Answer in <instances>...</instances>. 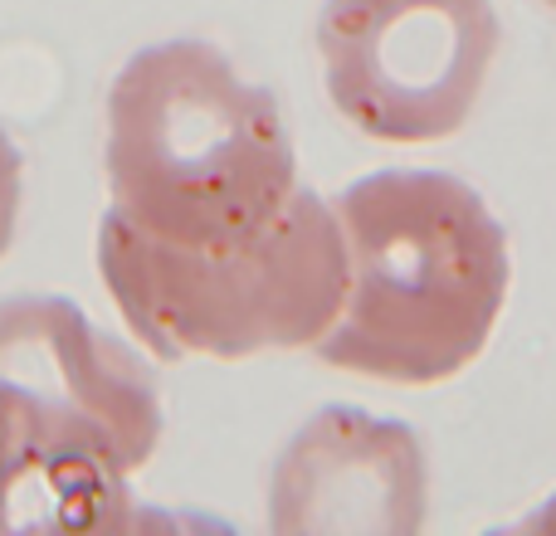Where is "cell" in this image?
<instances>
[{"mask_svg": "<svg viewBox=\"0 0 556 536\" xmlns=\"http://www.w3.org/2000/svg\"><path fill=\"white\" fill-rule=\"evenodd\" d=\"M162 434V385L132 346L74 297H0V532L127 527Z\"/></svg>", "mask_w": 556, "mask_h": 536, "instance_id": "7a4b0ae2", "label": "cell"}, {"mask_svg": "<svg viewBox=\"0 0 556 536\" xmlns=\"http://www.w3.org/2000/svg\"><path fill=\"white\" fill-rule=\"evenodd\" d=\"M430 512L425 444L405 424L327 405L278 454L274 532H420Z\"/></svg>", "mask_w": 556, "mask_h": 536, "instance_id": "8992f818", "label": "cell"}, {"mask_svg": "<svg viewBox=\"0 0 556 536\" xmlns=\"http://www.w3.org/2000/svg\"><path fill=\"white\" fill-rule=\"evenodd\" d=\"M493 0H327L317 59L332 107L371 142L430 146L473 117L498 59Z\"/></svg>", "mask_w": 556, "mask_h": 536, "instance_id": "5b68a950", "label": "cell"}, {"mask_svg": "<svg viewBox=\"0 0 556 536\" xmlns=\"http://www.w3.org/2000/svg\"><path fill=\"white\" fill-rule=\"evenodd\" d=\"M342 312L313 346L376 385H444L483 356L513 288L508 234L450 171H371L332 201Z\"/></svg>", "mask_w": 556, "mask_h": 536, "instance_id": "6da1fadb", "label": "cell"}, {"mask_svg": "<svg viewBox=\"0 0 556 536\" xmlns=\"http://www.w3.org/2000/svg\"><path fill=\"white\" fill-rule=\"evenodd\" d=\"M528 532H556V498L528 518Z\"/></svg>", "mask_w": 556, "mask_h": 536, "instance_id": "ba28073f", "label": "cell"}, {"mask_svg": "<svg viewBox=\"0 0 556 536\" xmlns=\"http://www.w3.org/2000/svg\"><path fill=\"white\" fill-rule=\"evenodd\" d=\"M547 5H552V10H556V0H547Z\"/></svg>", "mask_w": 556, "mask_h": 536, "instance_id": "9c48e42d", "label": "cell"}, {"mask_svg": "<svg viewBox=\"0 0 556 536\" xmlns=\"http://www.w3.org/2000/svg\"><path fill=\"white\" fill-rule=\"evenodd\" d=\"M108 210L176 250L269 230L298 195V152L274 93L205 39L137 49L103 107Z\"/></svg>", "mask_w": 556, "mask_h": 536, "instance_id": "3957f363", "label": "cell"}, {"mask_svg": "<svg viewBox=\"0 0 556 536\" xmlns=\"http://www.w3.org/2000/svg\"><path fill=\"white\" fill-rule=\"evenodd\" d=\"M20 210H25V156H20V146L0 127V259L15 250Z\"/></svg>", "mask_w": 556, "mask_h": 536, "instance_id": "52a82bcc", "label": "cell"}, {"mask_svg": "<svg viewBox=\"0 0 556 536\" xmlns=\"http://www.w3.org/2000/svg\"><path fill=\"white\" fill-rule=\"evenodd\" d=\"M93 254L123 327L162 361L313 352L346 293L337 215L307 186L269 230L225 250H176L108 210Z\"/></svg>", "mask_w": 556, "mask_h": 536, "instance_id": "277c9868", "label": "cell"}]
</instances>
